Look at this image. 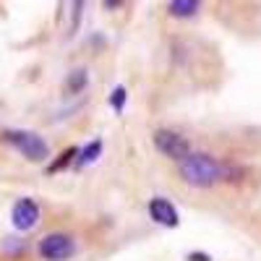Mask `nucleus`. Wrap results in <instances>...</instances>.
I'll return each mask as SVG.
<instances>
[{
    "mask_svg": "<svg viewBox=\"0 0 261 261\" xmlns=\"http://www.w3.org/2000/svg\"><path fill=\"white\" fill-rule=\"evenodd\" d=\"M86 84H89V73H86V68H76L68 73V79H65V86H68V92H81L86 89Z\"/></svg>",
    "mask_w": 261,
    "mask_h": 261,
    "instance_id": "obj_9",
    "label": "nucleus"
},
{
    "mask_svg": "<svg viewBox=\"0 0 261 261\" xmlns=\"http://www.w3.org/2000/svg\"><path fill=\"white\" fill-rule=\"evenodd\" d=\"M99 154H102V141H99V139H94L89 146L79 149L76 162H79V165H92V162H97V157H99Z\"/></svg>",
    "mask_w": 261,
    "mask_h": 261,
    "instance_id": "obj_8",
    "label": "nucleus"
},
{
    "mask_svg": "<svg viewBox=\"0 0 261 261\" xmlns=\"http://www.w3.org/2000/svg\"><path fill=\"white\" fill-rule=\"evenodd\" d=\"M76 154H79V149H76V146H68V149H65L63 154L47 167V172H58V170H63V167H68V165L76 160Z\"/></svg>",
    "mask_w": 261,
    "mask_h": 261,
    "instance_id": "obj_10",
    "label": "nucleus"
},
{
    "mask_svg": "<svg viewBox=\"0 0 261 261\" xmlns=\"http://www.w3.org/2000/svg\"><path fill=\"white\" fill-rule=\"evenodd\" d=\"M188 261H212V256L204 251H193V253H188Z\"/></svg>",
    "mask_w": 261,
    "mask_h": 261,
    "instance_id": "obj_12",
    "label": "nucleus"
},
{
    "mask_svg": "<svg viewBox=\"0 0 261 261\" xmlns=\"http://www.w3.org/2000/svg\"><path fill=\"white\" fill-rule=\"evenodd\" d=\"M125 99H128V92H125V86H115V92L110 94V105H113V110H115V113H123V107H125Z\"/></svg>",
    "mask_w": 261,
    "mask_h": 261,
    "instance_id": "obj_11",
    "label": "nucleus"
},
{
    "mask_svg": "<svg viewBox=\"0 0 261 261\" xmlns=\"http://www.w3.org/2000/svg\"><path fill=\"white\" fill-rule=\"evenodd\" d=\"M178 172H180V178L193 186V188H212L222 180L225 175V165L206 154V151H191V154L186 160L178 162Z\"/></svg>",
    "mask_w": 261,
    "mask_h": 261,
    "instance_id": "obj_1",
    "label": "nucleus"
},
{
    "mask_svg": "<svg viewBox=\"0 0 261 261\" xmlns=\"http://www.w3.org/2000/svg\"><path fill=\"white\" fill-rule=\"evenodd\" d=\"M154 146H157L160 154H165V157H170V160H175V162H180V160H186V157L191 154V144H188L180 134L170 130V128L154 130Z\"/></svg>",
    "mask_w": 261,
    "mask_h": 261,
    "instance_id": "obj_4",
    "label": "nucleus"
},
{
    "mask_svg": "<svg viewBox=\"0 0 261 261\" xmlns=\"http://www.w3.org/2000/svg\"><path fill=\"white\" fill-rule=\"evenodd\" d=\"M76 253V241L68 232H50L39 241V256L45 261H65Z\"/></svg>",
    "mask_w": 261,
    "mask_h": 261,
    "instance_id": "obj_3",
    "label": "nucleus"
},
{
    "mask_svg": "<svg viewBox=\"0 0 261 261\" xmlns=\"http://www.w3.org/2000/svg\"><path fill=\"white\" fill-rule=\"evenodd\" d=\"M199 8H201L199 0H172V3H167V13L175 16V18H188Z\"/></svg>",
    "mask_w": 261,
    "mask_h": 261,
    "instance_id": "obj_7",
    "label": "nucleus"
},
{
    "mask_svg": "<svg viewBox=\"0 0 261 261\" xmlns=\"http://www.w3.org/2000/svg\"><path fill=\"white\" fill-rule=\"evenodd\" d=\"M11 222L21 232L37 227V222H39V204L34 199H18L13 204V209H11Z\"/></svg>",
    "mask_w": 261,
    "mask_h": 261,
    "instance_id": "obj_5",
    "label": "nucleus"
},
{
    "mask_svg": "<svg viewBox=\"0 0 261 261\" xmlns=\"http://www.w3.org/2000/svg\"><path fill=\"white\" fill-rule=\"evenodd\" d=\"M149 217L157 225H165V227H178V222H180L178 209L172 206L167 199H162V196H154V199L149 201Z\"/></svg>",
    "mask_w": 261,
    "mask_h": 261,
    "instance_id": "obj_6",
    "label": "nucleus"
},
{
    "mask_svg": "<svg viewBox=\"0 0 261 261\" xmlns=\"http://www.w3.org/2000/svg\"><path fill=\"white\" fill-rule=\"evenodd\" d=\"M0 139H3L6 144H11V146H16L21 154H24L27 160H32V162H42V160L50 157V149H47L45 139L37 136L34 130H3Z\"/></svg>",
    "mask_w": 261,
    "mask_h": 261,
    "instance_id": "obj_2",
    "label": "nucleus"
}]
</instances>
